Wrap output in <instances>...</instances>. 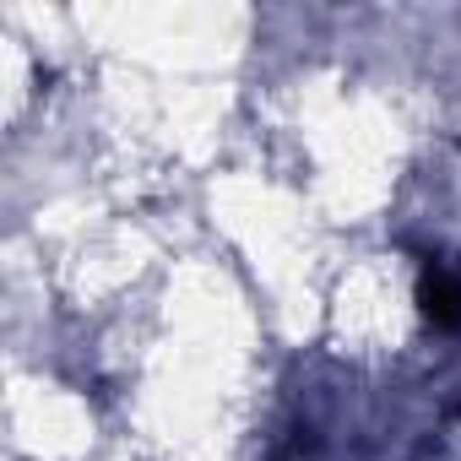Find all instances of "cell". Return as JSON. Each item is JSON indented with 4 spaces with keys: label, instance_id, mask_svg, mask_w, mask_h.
<instances>
[{
    "label": "cell",
    "instance_id": "6da1fadb",
    "mask_svg": "<svg viewBox=\"0 0 461 461\" xmlns=\"http://www.w3.org/2000/svg\"><path fill=\"white\" fill-rule=\"evenodd\" d=\"M418 310L434 331H461V272L450 267H423L418 277Z\"/></svg>",
    "mask_w": 461,
    "mask_h": 461
}]
</instances>
